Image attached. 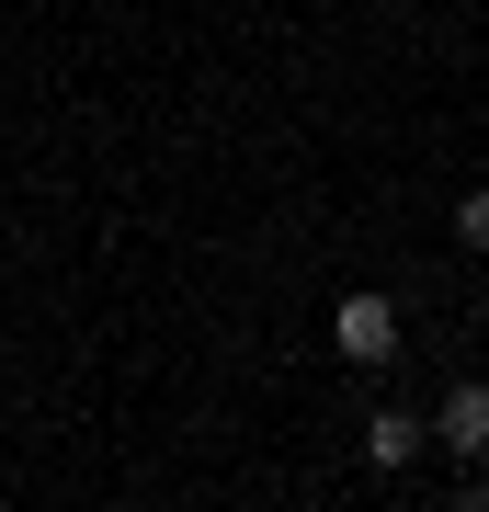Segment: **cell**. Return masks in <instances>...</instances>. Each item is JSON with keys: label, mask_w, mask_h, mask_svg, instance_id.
I'll return each instance as SVG.
<instances>
[{"label": "cell", "mask_w": 489, "mask_h": 512, "mask_svg": "<svg viewBox=\"0 0 489 512\" xmlns=\"http://www.w3.org/2000/svg\"><path fill=\"white\" fill-rule=\"evenodd\" d=\"M330 353H342V365H364V376H387V365H399V308H387V296H342Z\"/></svg>", "instance_id": "cell-1"}, {"label": "cell", "mask_w": 489, "mask_h": 512, "mask_svg": "<svg viewBox=\"0 0 489 512\" xmlns=\"http://www.w3.org/2000/svg\"><path fill=\"white\" fill-rule=\"evenodd\" d=\"M433 444H444V456H467V467L489 456V387H478V376H467V387H455V399L433 410Z\"/></svg>", "instance_id": "cell-2"}, {"label": "cell", "mask_w": 489, "mask_h": 512, "mask_svg": "<svg viewBox=\"0 0 489 512\" xmlns=\"http://www.w3.org/2000/svg\"><path fill=\"white\" fill-rule=\"evenodd\" d=\"M421 444H433V421H421V410H399V399H387L376 421H364V456H376V467H410Z\"/></svg>", "instance_id": "cell-3"}, {"label": "cell", "mask_w": 489, "mask_h": 512, "mask_svg": "<svg viewBox=\"0 0 489 512\" xmlns=\"http://www.w3.org/2000/svg\"><path fill=\"white\" fill-rule=\"evenodd\" d=\"M455 239H467V251H489V183H478L467 205H455Z\"/></svg>", "instance_id": "cell-4"}, {"label": "cell", "mask_w": 489, "mask_h": 512, "mask_svg": "<svg viewBox=\"0 0 489 512\" xmlns=\"http://www.w3.org/2000/svg\"><path fill=\"white\" fill-rule=\"evenodd\" d=\"M455 512H489V456H478L467 478H455Z\"/></svg>", "instance_id": "cell-5"}]
</instances>
